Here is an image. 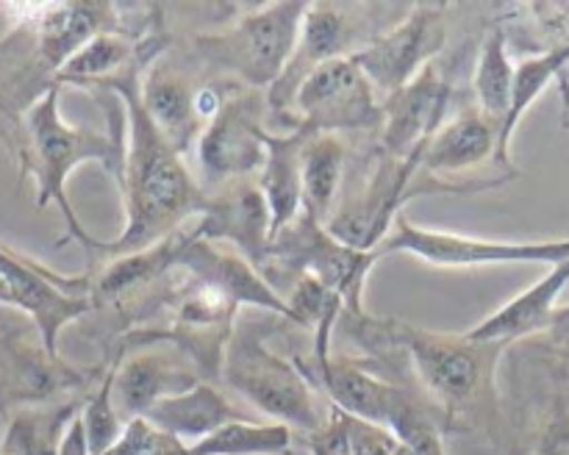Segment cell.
<instances>
[{
	"label": "cell",
	"mask_w": 569,
	"mask_h": 455,
	"mask_svg": "<svg viewBox=\"0 0 569 455\" xmlns=\"http://www.w3.org/2000/svg\"><path fill=\"white\" fill-rule=\"evenodd\" d=\"M392 338L411 355L417 377L448 414L472 411L492 397L495 364L506 344L472 342L465 333H433L411 325H389Z\"/></svg>",
	"instance_id": "cell-4"
},
{
	"label": "cell",
	"mask_w": 569,
	"mask_h": 455,
	"mask_svg": "<svg viewBox=\"0 0 569 455\" xmlns=\"http://www.w3.org/2000/svg\"><path fill=\"white\" fill-rule=\"evenodd\" d=\"M59 455H92V449H89V442H87V431H83L81 416H78V419L70 425V431L64 433V442H61Z\"/></svg>",
	"instance_id": "cell-37"
},
{
	"label": "cell",
	"mask_w": 569,
	"mask_h": 455,
	"mask_svg": "<svg viewBox=\"0 0 569 455\" xmlns=\"http://www.w3.org/2000/svg\"><path fill=\"white\" fill-rule=\"evenodd\" d=\"M345 427H348V442L353 455H409L389 427L370 425V422H361L350 414H345Z\"/></svg>",
	"instance_id": "cell-33"
},
{
	"label": "cell",
	"mask_w": 569,
	"mask_h": 455,
	"mask_svg": "<svg viewBox=\"0 0 569 455\" xmlns=\"http://www.w3.org/2000/svg\"><path fill=\"white\" fill-rule=\"evenodd\" d=\"M144 42L148 39H133L126 31H106L98 37L89 39L78 53H72L64 61V67L56 75L59 87H83L92 89L98 83H103L106 78L117 75L120 70H126L131 61H137V55L142 53Z\"/></svg>",
	"instance_id": "cell-27"
},
{
	"label": "cell",
	"mask_w": 569,
	"mask_h": 455,
	"mask_svg": "<svg viewBox=\"0 0 569 455\" xmlns=\"http://www.w3.org/2000/svg\"><path fill=\"white\" fill-rule=\"evenodd\" d=\"M548 333H553V336H559V338H569V305L556 309V316H553V322H550Z\"/></svg>",
	"instance_id": "cell-38"
},
{
	"label": "cell",
	"mask_w": 569,
	"mask_h": 455,
	"mask_svg": "<svg viewBox=\"0 0 569 455\" xmlns=\"http://www.w3.org/2000/svg\"><path fill=\"white\" fill-rule=\"evenodd\" d=\"M376 261H381L376 250L350 247L331 236L326 225L300 214L287 231H281L270 242L261 275L270 277L272 270H292L298 277L309 275L320 281L328 292L337 294L350 314L365 316L361 292Z\"/></svg>",
	"instance_id": "cell-7"
},
{
	"label": "cell",
	"mask_w": 569,
	"mask_h": 455,
	"mask_svg": "<svg viewBox=\"0 0 569 455\" xmlns=\"http://www.w3.org/2000/svg\"><path fill=\"white\" fill-rule=\"evenodd\" d=\"M537 455H569V414L556 416L539 438Z\"/></svg>",
	"instance_id": "cell-35"
},
{
	"label": "cell",
	"mask_w": 569,
	"mask_h": 455,
	"mask_svg": "<svg viewBox=\"0 0 569 455\" xmlns=\"http://www.w3.org/2000/svg\"><path fill=\"white\" fill-rule=\"evenodd\" d=\"M498 122L487 120L481 111H470L445 122L422 153V166L437 175L465 172L498 153Z\"/></svg>",
	"instance_id": "cell-23"
},
{
	"label": "cell",
	"mask_w": 569,
	"mask_h": 455,
	"mask_svg": "<svg viewBox=\"0 0 569 455\" xmlns=\"http://www.w3.org/2000/svg\"><path fill=\"white\" fill-rule=\"evenodd\" d=\"M103 455H189V444L170 433H161L144 416H137L126 422L120 438Z\"/></svg>",
	"instance_id": "cell-32"
},
{
	"label": "cell",
	"mask_w": 569,
	"mask_h": 455,
	"mask_svg": "<svg viewBox=\"0 0 569 455\" xmlns=\"http://www.w3.org/2000/svg\"><path fill=\"white\" fill-rule=\"evenodd\" d=\"M450 83L437 64H428L409 87L383 100L381 150L392 159H420L433 133L445 125Z\"/></svg>",
	"instance_id": "cell-14"
},
{
	"label": "cell",
	"mask_w": 569,
	"mask_h": 455,
	"mask_svg": "<svg viewBox=\"0 0 569 455\" xmlns=\"http://www.w3.org/2000/svg\"><path fill=\"white\" fill-rule=\"evenodd\" d=\"M295 364L311 383H320L326 388L331 405L356 416V419L370 422V425L389 427V419H392L395 408L406 394V388L392 386V383L370 375L350 361L328 358L317 366H306L300 361H295Z\"/></svg>",
	"instance_id": "cell-19"
},
{
	"label": "cell",
	"mask_w": 569,
	"mask_h": 455,
	"mask_svg": "<svg viewBox=\"0 0 569 455\" xmlns=\"http://www.w3.org/2000/svg\"><path fill=\"white\" fill-rule=\"evenodd\" d=\"M0 277L9 286L17 311H26L48 353L59 355V333L70 322L94 311L92 275H56L39 261L0 244Z\"/></svg>",
	"instance_id": "cell-10"
},
{
	"label": "cell",
	"mask_w": 569,
	"mask_h": 455,
	"mask_svg": "<svg viewBox=\"0 0 569 455\" xmlns=\"http://www.w3.org/2000/svg\"><path fill=\"white\" fill-rule=\"evenodd\" d=\"M78 386H83V375L48 353L37 331L28 336L26 331L0 327V414L53 403Z\"/></svg>",
	"instance_id": "cell-13"
},
{
	"label": "cell",
	"mask_w": 569,
	"mask_h": 455,
	"mask_svg": "<svg viewBox=\"0 0 569 455\" xmlns=\"http://www.w3.org/2000/svg\"><path fill=\"white\" fill-rule=\"evenodd\" d=\"M311 455H353L348 442V427H345V414L337 405H328L326 425L320 431L306 436Z\"/></svg>",
	"instance_id": "cell-34"
},
{
	"label": "cell",
	"mask_w": 569,
	"mask_h": 455,
	"mask_svg": "<svg viewBox=\"0 0 569 455\" xmlns=\"http://www.w3.org/2000/svg\"><path fill=\"white\" fill-rule=\"evenodd\" d=\"M144 419L159 427L161 433H170L181 442L194 444L209 436V433H214L217 427L242 419V416L228 403L226 394L217 392L209 381H200L194 386L183 388V392L159 400L144 414Z\"/></svg>",
	"instance_id": "cell-22"
},
{
	"label": "cell",
	"mask_w": 569,
	"mask_h": 455,
	"mask_svg": "<svg viewBox=\"0 0 569 455\" xmlns=\"http://www.w3.org/2000/svg\"><path fill=\"white\" fill-rule=\"evenodd\" d=\"M569 286V259L561 264L550 266L545 277H539L531 289L517 294L515 300L495 311L492 316L478 322L476 327L465 333L472 342H489V344H506L509 347L517 338H526L531 333L550 331L556 309H559L561 292Z\"/></svg>",
	"instance_id": "cell-20"
},
{
	"label": "cell",
	"mask_w": 569,
	"mask_h": 455,
	"mask_svg": "<svg viewBox=\"0 0 569 455\" xmlns=\"http://www.w3.org/2000/svg\"><path fill=\"white\" fill-rule=\"evenodd\" d=\"M267 92L228 87L220 109L206 120L198 136V159L214 181L239 183L261 170L267 155Z\"/></svg>",
	"instance_id": "cell-9"
},
{
	"label": "cell",
	"mask_w": 569,
	"mask_h": 455,
	"mask_svg": "<svg viewBox=\"0 0 569 455\" xmlns=\"http://www.w3.org/2000/svg\"><path fill=\"white\" fill-rule=\"evenodd\" d=\"M389 431L398 436V442L403 444L409 455H448L437 422L428 416V411L409 392L403 394V400L395 408L392 419H389Z\"/></svg>",
	"instance_id": "cell-30"
},
{
	"label": "cell",
	"mask_w": 569,
	"mask_h": 455,
	"mask_svg": "<svg viewBox=\"0 0 569 455\" xmlns=\"http://www.w3.org/2000/svg\"><path fill=\"white\" fill-rule=\"evenodd\" d=\"M309 3H272L242 14L228 31L194 37V50L242 81L248 89H270L281 78L298 44Z\"/></svg>",
	"instance_id": "cell-5"
},
{
	"label": "cell",
	"mask_w": 569,
	"mask_h": 455,
	"mask_svg": "<svg viewBox=\"0 0 569 455\" xmlns=\"http://www.w3.org/2000/svg\"><path fill=\"white\" fill-rule=\"evenodd\" d=\"M220 375L239 397L253 403L276 425L303 431L306 436L326 425L328 411L322 414L317 408L311 381L295 361L270 350L259 322L233 325L222 350Z\"/></svg>",
	"instance_id": "cell-3"
},
{
	"label": "cell",
	"mask_w": 569,
	"mask_h": 455,
	"mask_svg": "<svg viewBox=\"0 0 569 455\" xmlns=\"http://www.w3.org/2000/svg\"><path fill=\"white\" fill-rule=\"evenodd\" d=\"M164 50V39H148L137 61L92 87L120 98L122 117H126V153H122L120 172L126 225L120 236L111 242L89 236V242L83 244L109 261L153 247L189 220L203 214L206 209L203 192L183 166L181 153L172 150L167 139L156 131L139 100V81H142L144 67Z\"/></svg>",
	"instance_id": "cell-1"
},
{
	"label": "cell",
	"mask_w": 569,
	"mask_h": 455,
	"mask_svg": "<svg viewBox=\"0 0 569 455\" xmlns=\"http://www.w3.org/2000/svg\"><path fill=\"white\" fill-rule=\"evenodd\" d=\"M37 11L39 6L0 3V42H6L14 31H20L26 22H31L37 17Z\"/></svg>",
	"instance_id": "cell-36"
},
{
	"label": "cell",
	"mask_w": 569,
	"mask_h": 455,
	"mask_svg": "<svg viewBox=\"0 0 569 455\" xmlns=\"http://www.w3.org/2000/svg\"><path fill=\"white\" fill-rule=\"evenodd\" d=\"M567 67H569V42L559 44V48L545 50V53H539V55H531V59H526L517 64L515 89H511V105H509V114H506L503 125H500L498 153H495V161H498L500 166H509L511 170L509 148H511V136H515L517 125H520L522 117L528 114V109H531V105L542 98L545 89H548L556 78L565 75Z\"/></svg>",
	"instance_id": "cell-26"
},
{
	"label": "cell",
	"mask_w": 569,
	"mask_h": 455,
	"mask_svg": "<svg viewBox=\"0 0 569 455\" xmlns=\"http://www.w3.org/2000/svg\"><path fill=\"white\" fill-rule=\"evenodd\" d=\"M295 117L303 131L345 133L381 128L383 100L367 81L353 55L317 67L295 94Z\"/></svg>",
	"instance_id": "cell-11"
},
{
	"label": "cell",
	"mask_w": 569,
	"mask_h": 455,
	"mask_svg": "<svg viewBox=\"0 0 569 455\" xmlns=\"http://www.w3.org/2000/svg\"><path fill=\"white\" fill-rule=\"evenodd\" d=\"M61 87L53 83L20 120V136L14 150L22 164V175H31L37 183V209L59 205L67 222V236L89 242V233L78 222L70 200H67V178L81 164H100L120 181L122 153H126V133L87 131L76 128L61 117Z\"/></svg>",
	"instance_id": "cell-2"
},
{
	"label": "cell",
	"mask_w": 569,
	"mask_h": 455,
	"mask_svg": "<svg viewBox=\"0 0 569 455\" xmlns=\"http://www.w3.org/2000/svg\"><path fill=\"white\" fill-rule=\"evenodd\" d=\"M198 228L200 239L237 244L239 255L264 272L267 253H270V211H267L259 183L239 181L217 198H206Z\"/></svg>",
	"instance_id": "cell-17"
},
{
	"label": "cell",
	"mask_w": 569,
	"mask_h": 455,
	"mask_svg": "<svg viewBox=\"0 0 569 455\" xmlns=\"http://www.w3.org/2000/svg\"><path fill=\"white\" fill-rule=\"evenodd\" d=\"M176 266L189 272V275L200 277L209 286H214L233 305H253V309L264 311V314H276L281 320L292 322V311H289L287 297H281V292L248 259H242L239 253L217 250L214 244L200 239V228L189 239L187 247L181 250Z\"/></svg>",
	"instance_id": "cell-16"
},
{
	"label": "cell",
	"mask_w": 569,
	"mask_h": 455,
	"mask_svg": "<svg viewBox=\"0 0 569 455\" xmlns=\"http://www.w3.org/2000/svg\"><path fill=\"white\" fill-rule=\"evenodd\" d=\"M161 342V338H159ZM111 403L122 422L144 416L159 400L194 386L198 375L178 358V350L161 342V347H148L131 358H117L109 370Z\"/></svg>",
	"instance_id": "cell-15"
},
{
	"label": "cell",
	"mask_w": 569,
	"mask_h": 455,
	"mask_svg": "<svg viewBox=\"0 0 569 455\" xmlns=\"http://www.w3.org/2000/svg\"><path fill=\"white\" fill-rule=\"evenodd\" d=\"M0 455H3V453H0Z\"/></svg>",
	"instance_id": "cell-39"
},
{
	"label": "cell",
	"mask_w": 569,
	"mask_h": 455,
	"mask_svg": "<svg viewBox=\"0 0 569 455\" xmlns=\"http://www.w3.org/2000/svg\"><path fill=\"white\" fill-rule=\"evenodd\" d=\"M515 70L511 64L509 48H506V33L492 31L483 42L481 55L476 64V78H472V89H476L478 111L487 120L503 125L506 114L511 105V89H515ZM500 133V131H498Z\"/></svg>",
	"instance_id": "cell-29"
},
{
	"label": "cell",
	"mask_w": 569,
	"mask_h": 455,
	"mask_svg": "<svg viewBox=\"0 0 569 455\" xmlns=\"http://www.w3.org/2000/svg\"><path fill=\"white\" fill-rule=\"evenodd\" d=\"M445 44V9L439 6H415L400 22L372 39L365 50L353 55L356 64L372 83L378 98L387 100L409 87Z\"/></svg>",
	"instance_id": "cell-12"
},
{
	"label": "cell",
	"mask_w": 569,
	"mask_h": 455,
	"mask_svg": "<svg viewBox=\"0 0 569 455\" xmlns=\"http://www.w3.org/2000/svg\"><path fill=\"white\" fill-rule=\"evenodd\" d=\"M83 403L76 397L28 405L9 414L0 453L3 455H59L64 433L81 416Z\"/></svg>",
	"instance_id": "cell-24"
},
{
	"label": "cell",
	"mask_w": 569,
	"mask_h": 455,
	"mask_svg": "<svg viewBox=\"0 0 569 455\" xmlns=\"http://www.w3.org/2000/svg\"><path fill=\"white\" fill-rule=\"evenodd\" d=\"M81 422H83V431H87V442H89V449H92V455L109 453L111 444L120 438L126 422L120 419L114 403H111V377L109 375L100 381V386L94 388L92 397L83 403Z\"/></svg>",
	"instance_id": "cell-31"
},
{
	"label": "cell",
	"mask_w": 569,
	"mask_h": 455,
	"mask_svg": "<svg viewBox=\"0 0 569 455\" xmlns=\"http://www.w3.org/2000/svg\"><path fill=\"white\" fill-rule=\"evenodd\" d=\"M372 20L378 22V9H370V6L309 3L292 59L283 67L281 78L267 89V111L272 114V120L281 122L289 131H298L295 94H298L300 83L326 61L365 50L372 42L367 37V26Z\"/></svg>",
	"instance_id": "cell-6"
},
{
	"label": "cell",
	"mask_w": 569,
	"mask_h": 455,
	"mask_svg": "<svg viewBox=\"0 0 569 455\" xmlns=\"http://www.w3.org/2000/svg\"><path fill=\"white\" fill-rule=\"evenodd\" d=\"M189 455H292V431L276 422L233 419L189 444Z\"/></svg>",
	"instance_id": "cell-28"
},
{
	"label": "cell",
	"mask_w": 569,
	"mask_h": 455,
	"mask_svg": "<svg viewBox=\"0 0 569 455\" xmlns=\"http://www.w3.org/2000/svg\"><path fill=\"white\" fill-rule=\"evenodd\" d=\"M406 253L433 266H489V264H561L569 259L567 239L545 242H495V239L461 236L450 231L415 225L403 214L395 216L392 228L376 247L378 259Z\"/></svg>",
	"instance_id": "cell-8"
},
{
	"label": "cell",
	"mask_w": 569,
	"mask_h": 455,
	"mask_svg": "<svg viewBox=\"0 0 569 455\" xmlns=\"http://www.w3.org/2000/svg\"><path fill=\"white\" fill-rule=\"evenodd\" d=\"M309 136L311 133L303 128L267 133V155L256 183L270 211V242L303 211V148Z\"/></svg>",
	"instance_id": "cell-21"
},
{
	"label": "cell",
	"mask_w": 569,
	"mask_h": 455,
	"mask_svg": "<svg viewBox=\"0 0 569 455\" xmlns=\"http://www.w3.org/2000/svg\"><path fill=\"white\" fill-rule=\"evenodd\" d=\"M198 92L200 89H192L189 78L167 61V50L148 61L139 81V100H142L144 114L178 153L192 148L203 131Z\"/></svg>",
	"instance_id": "cell-18"
},
{
	"label": "cell",
	"mask_w": 569,
	"mask_h": 455,
	"mask_svg": "<svg viewBox=\"0 0 569 455\" xmlns=\"http://www.w3.org/2000/svg\"><path fill=\"white\" fill-rule=\"evenodd\" d=\"M345 170H348V148L337 133H315L303 148V211L320 225H328L333 209L339 205Z\"/></svg>",
	"instance_id": "cell-25"
}]
</instances>
